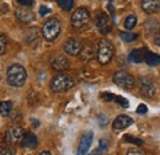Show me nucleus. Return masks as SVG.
<instances>
[{
	"label": "nucleus",
	"instance_id": "29",
	"mask_svg": "<svg viewBox=\"0 0 160 155\" xmlns=\"http://www.w3.org/2000/svg\"><path fill=\"white\" fill-rule=\"evenodd\" d=\"M101 97H102L105 101H112V100L116 98V96H115L113 94H111V92H102V94H101Z\"/></svg>",
	"mask_w": 160,
	"mask_h": 155
},
{
	"label": "nucleus",
	"instance_id": "14",
	"mask_svg": "<svg viewBox=\"0 0 160 155\" xmlns=\"http://www.w3.org/2000/svg\"><path fill=\"white\" fill-rule=\"evenodd\" d=\"M15 16H16V19L19 20L20 22H22V23H30V22H32V21L35 20V14H33L31 10L23 9V8L16 9Z\"/></svg>",
	"mask_w": 160,
	"mask_h": 155
},
{
	"label": "nucleus",
	"instance_id": "31",
	"mask_svg": "<svg viewBox=\"0 0 160 155\" xmlns=\"http://www.w3.org/2000/svg\"><path fill=\"white\" fill-rule=\"evenodd\" d=\"M49 12H51V9H49V8H47V6H41L40 8L41 16H46V15L49 14Z\"/></svg>",
	"mask_w": 160,
	"mask_h": 155
},
{
	"label": "nucleus",
	"instance_id": "16",
	"mask_svg": "<svg viewBox=\"0 0 160 155\" xmlns=\"http://www.w3.org/2000/svg\"><path fill=\"white\" fill-rule=\"evenodd\" d=\"M38 145V140H37V137L35 136L33 133L31 132H27L25 133V136L21 140V147L22 148H26V149H35L37 148Z\"/></svg>",
	"mask_w": 160,
	"mask_h": 155
},
{
	"label": "nucleus",
	"instance_id": "18",
	"mask_svg": "<svg viewBox=\"0 0 160 155\" xmlns=\"http://www.w3.org/2000/svg\"><path fill=\"white\" fill-rule=\"evenodd\" d=\"M79 56H80V58H81V60H90V59L95 56L94 47H92L91 44H85V46H82Z\"/></svg>",
	"mask_w": 160,
	"mask_h": 155
},
{
	"label": "nucleus",
	"instance_id": "20",
	"mask_svg": "<svg viewBox=\"0 0 160 155\" xmlns=\"http://www.w3.org/2000/svg\"><path fill=\"white\" fill-rule=\"evenodd\" d=\"M145 63L148 65H152V67H155V65H159L160 64V56L155 54V53H152V52H148L147 56H145Z\"/></svg>",
	"mask_w": 160,
	"mask_h": 155
},
{
	"label": "nucleus",
	"instance_id": "9",
	"mask_svg": "<svg viewBox=\"0 0 160 155\" xmlns=\"http://www.w3.org/2000/svg\"><path fill=\"white\" fill-rule=\"evenodd\" d=\"M64 52L69 56H79L82 48V44L80 43V41H78L77 38H69L65 43H64Z\"/></svg>",
	"mask_w": 160,
	"mask_h": 155
},
{
	"label": "nucleus",
	"instance_id": "24",
	"mask_svg": "<svg viewBox=\"0 0 160 155\" xmlns=\"http://www.w3.org/2000/svg\"><path fill=\"white\" fill-rule=\"evenodd\" d=\"M57 2H58V5L60 8L63 10H65V11L72 10V8L74 5V0H57Z\"/></svg>",
	"mask_w": 160,
	"mask_h": 155
},
{
	"label": "nucleus",
	"instance_id": "36",
	"mask_svg": "<svg viewBox=\"0 0 160 155\" xmlns=\"http://www.w3.org/2000/svg\"><path fill=\"white\" fill-rule=\"evenodd\" d=\"M40 155H51V153H49V152H47V150H44V152H41Z\"/></svg>",
	"mask_w": 160,
	"mask_h": 155
},
{
	"label": "nucleus",
	"instance_id": "35",
	"mask_svg": "<svg viewBox=\"0 0 160 155\" xmlns=\"http://www.w3.org/2000/svg\"><path fill=\"white\" fill-rule=\"evenodd\" d=\"M155 43H157V46L160 47V31L157 33V36H155Z\"/></svg>",
	"mask_w": 160,
	"mask_h": 155
},
{
	"label": "nucleus",
	"instance_id": "26",
	"mask_svg": "<svg viewBox=\"0 0 160 155\" xmlns=\"http://www.w3.org/2000/svg\"><path fill=\"white\" fill-rule=\"evenodd\" d=\"M124 139H126L127 142H129V143L136 144V145H142V144H143V142H142L140 139H138V138H134V137L126 136V137H124Z\"/></svg>",
	"mask_w": 160,
	"mask_h": 155
},
{
	"label": "nucleus",
	"instance_id": "32",
	"mask_svg": "<svg viewBox=\"0 0 160 155\" xmlns=\"http://www.w3.org/2000/svg\"><path fill=\"white\" fill-rule=\"evenodd\" d=\"M127 155H144V153L139 149H129L127 152Z\"/></svg>",
	"mask_w": 160,
	"mask_h": 155
},
{
	"label": "nucleus",
	"instance_id": "7",
	"mask_svg": "<svg viewBox=\"0 0 160 155\" xmlns=\"http://www.w3.org/2000/svg\"><path fill=\"white\" fill-rule=\"evenodd\" d=\"M95 25H96L98 30L100 31V33H102V35L110 33L111 27H112V23H111V20L108 18V15L103 11L98 12V15L95 18Z\"/></svg>",
	"mask_w": 160,
	"mask_h": 155
},
{
	"label": "nucleus",
	"instance_id": "27",
	"mask_svg": "<svg viewBox=\"0 0 160 155\" xmlns=\"http://www.w3.org/2000/svg\"><path fill=\"white\" fill-rule=\"evenodd\" d=\"M115 101L118 103V105H121L122 107H128V101H127V98H124V97L122 96H116V98H115Z\"/></svg>",
	"mask_w": 160,
	"mask_h": 155
},
{
	"label": "nucleus",
	"instance_id": "34",
	"mask_svg": "<svg viewBox=\"0 0 160 155\" xmlns=\"http://www.w3.org/2000/svg\"><path fill=\"white\" fill-rule=\"evenodd\" d=\"M99 118H100V124H101V126H106V124L108 123V121H107V118H106V117L100 116Z\"/></svg>",
	"mask_w": 160,
	"mask_h": 155
},
{
	"label": "nucleus",
	"instance_id": "25",
	"mask_svg": "<svg viewBox=\"0 0 160 155\" xmlns=\"http://www.w3.org/2000/svg\"><path fill=\"white\" fill-rule=\"evenodd\" d=\"M0 155H16V152L11 147H2L0 148Z\"/></svg>",
	"mask_w": 160,
	"mask_h": 155
},
{
	"label": "nucleus",
	"instance_id": "8",
	"mask_svg": "<svg viewBox=\"0 0 160 155\" xmlns=\"http://www.w3.org/2000/svg\"><path fill=\"white\" fill-rule=\"evenodd\" d=\"M23 136H25L23 129L21 127H19V126H16V127H12V128L6 131L4 140L6 143H9V144H16V143H19V142L22 140Z\"/></svg>",
	"mask_w": 160,
	"mask_h": 155
},
{
	"label": "nucleus",
	"instance_id": "2",
	"mask_svg": "<svg viewBox=\"0 0 160 155\" xmlns=\"http://www.w3.org/2000/svg\"><path fill=\"white\" fill-rule=\"evenodd\" d=\"M74 86L73 78L67 74H58L51 80V89L54 92H63Z\"/></svg>",
	"mask_w": 160,
	"mask_h": 155
},
{
	"label": "nucleus",
	"instance_id": "10",
	"mask_svg": "<svg viewBox=\"0 0 160 155\" xmlns=\"http://www.w3.org/2000/svg\"><path fill=\"white\" fill-rule=\"evenodd\" d=\"M92 139H94V133L91 131L86 132L84 136L81 137L79 143V147H78V153L77 155H85L88 153V150L90 149L91 144H92Z\"/></svg>",
	"mask_w": 160,
	"mask_h": 155
},
{
	"label": "nucleus",
	"instance_id": "17",
	"mask_svg": "<svg viewBox=\"0 0 160 155\" xmlns=\"http://www.w3.org/2000/svg\"><path fill=\"white\" fill-rule=\"evenodd\" d=\"M147 49L144 48H139V49H133L129 54V60L133 63H142L143 60H145V56H147Z\"/></svg>",
	"mask_w": 160,
	"mask_h": 155
},
{
	"label": "nucleus",
	"instance_id": "23",
	"mask_svg": "<svg viewBox=\"0 0 160 155\" xmlns=\"http://www.w3.org/2000/svg\"><path fill=\"white\" fill-rule=\"evenodd\" d=\"M120 37L124 42H133V41H136L138 38V35L137 33H132V32H121Z\"/></svg>",
	"mask_w": 160,
	"mask_h": 155
},
{
	"label": "nucleus",
	"instance_id": "30",
	"mask_svg": "<svg viewBox=\"0 0 160 155\" xmlns=\"http://www.w3.org/2000/svg\"><path fill=\"white\" fill-rule=\"evenodd\" d=\"M147 111H148V107H147L145 105H139L138 108H137V113H139V115L147 113Z\"/></svg>",
	"mask_w": 160,
	"mask_h": 155
},
{
	"label": "nucleus",
	"instance_id": "22",
	"mask_svg": "<svg viewBox=\"0 0 160 155\" xmlns=\"http://www.w3.org/2000/svg\"><path fill=\"white\" fill-rule=\"evenodd\" d=\"M136 25H137V18H136V16L129 15V16L126 18V20H124V27H126L127 30H132V28H134Z\"/></svg>",
	"mask_w": 160,
	"mask_h": 155
},
{
	"label": "nucleus",
	"instance_id": "13",
	"mask_svg": "<svg viewBox=\"0 0 160 155\" xmlns=\"http://www.w3.org/2000/svg\"><path fill=\"white\" fill-rule=\"evenodd\" d=\"M51 67L57 72H65L69 68V62L64 56L58 54L51 59Z\"/></svg>",
	"mask_w": 160,
	"mask_h": 155
},
{
	"label": "nucleus",
	"instance_id": "4",
	"mask_svg": "<svg viewBox=\"0 0 160 155\" xmlns=\"http://www.w3.org/2000/svg\"><path fill=\"white\" fill-rule=\"evenodd\" d=\"M113 46L107 41V39H102L99 43L98 47V59L100 62V64H107L110 63V60L113 57Z\"/></svg>",
	"mask_w": 160,
	"mask_h": 155
},
{
	"label": "nucleus",
	"instance_id": "5",
	"mask_svg": "<svg viewBox=\"0 0 160 155\" xmlns=\"http://www.w3.org/2000/svg\"><path fill=\"white\" fill-rule=\"evenodd\" d=\"M90 21V14L86 8H79L74 11L73 16H72V26L74 28H84L88 26Z\"/></svg>",
	"mask_w": 160,
	"mask_h": 155
},
{
	"label": "nucleus",
	"instance_id": "15",
	"mask_svg": "<svg viewBox=\"0 0 160 155\" xmlns=\"http://www.w3.org/2000/svg\"><path fill=\"white\" fill-rule=\"evenodd\" d=\"M142 9L145 14H155L160 11V0H142Z\"/></svg>",
	"mask_w": 160,
	"mask_h": 155
},
{
	"label": "nucleus",
	"instance_id": "33",
	"mask_svg": "<svg viewBox=\"0 0 160 155\" xmlns=\"http://www.w3.org/2000/svg\"><path fill=\"white\" fill-rule=\"evenodd\" d=\"M22 6H31L33 4V0H16Z\"/></svg>",
	"mask_w": 160,
	"mask_h": 155
},
{
	"label": "nucleus",
	"instance_id": "11",
	"mask_svg": "<svg viewBox=\"0 0 160 155\" xmlns=\"http://www.w3.org/2000/svg\"><path fill=\"white\" fill-rule=\"evenodd\" d=\"M142 94L145 97H153L155 95V85L150 78H142L139 82Z\"/></svg>",
	"mask_w": 160,
	"mask_h": 155
},
{
	"label": "nucleus",
	"instance_id": "21",
	"mask_svg": "<svg viewBox=\"0 0 160 155\" xmlns=\"http://www.w3.org/2000/svg\"><path fill=\"white\" fill-rule=\"evenodd\" d=\"M106 150H107V142L105 140V139H101L100 143H99V147L94 150V155H102L106 153Z\"/></svg>",
	"mask_w": 160,
	"mask_h": 155
},
{
	"label": "nucleus",
	"instance_id": "1",
	"mask_svg": "<svg viewBox=\"0 0 160 155\" xmlns=\"http://www.w3.org/2000/svg\"><path fill=\"white\" fill-rule=\"evenodd\" d=\"M26 79H27V73H26V69L22 65L14 64V65L8 68L6 81H8L9 85L15 86V88H20L26 82Z\"/></svg>",
	"mask_w": 160,
	"mask_h": 155
},
{
	"label": "nucleus",
	"instance_id": "37",
	"mask_svg": "<svg viewBox=\"0 0 160 155\" xmlns=\"http://www.w3.org/2000/svg\"><path fill=\"white\" fill-rule=\"evenodd\" d=\"M0 78H1V77H0Z\"/></svg>",
	"mask_w": 160,
	"mask_h": 155
},
{
	"label": "nucleus",
	"instance_id": "19",
	"mask_svg": "<svg viewBox=\"0 0 160 155\" xmlns=\"http://www.w3.org/2000/svg\"><path fill=\"white\" fill-rule=\"evenodd\" d=\"M12 111V102L11 101H1L0 102V115L9 116Z\"/></svg>",
	"mask_w": 160,
	"mask_h": 155
},
{
	"label": "nucleus",
	"instance_id": "6",
	"mask_svg": "<svg viewBox=\"0 0 160 155\" xmlns=\"http://www.w3.org/2000/svg\"><path fill=\"white\" fill-rule=\"evenodd\" d=\"M113 81H115V84H117L118 86L123 88V89H132L136 82L134 78L129 73H127L126 70H118L117 73H115Z\"/></svg>",
	"mask_w": 160,
	"mask_h": 155
},
{
	"label": "nucleus",
	"instance_id": "3",
	"mask_svg": "<svg viewBox=\"0 0 160 155\" xmlns=\"http://www.w3.org/2000/svg\"><path fill=\"white\" fill-rule=\"evenodd\" d=\"M60 33V22L58 19L47 20L42 27V35L46 41L53 42Z\"/></svg>",
	"mask_w": 160,
	"mask_h": 155
},
{
	"label": "nucleus",
	"instance_id": "12",
	"mask_svg": "<svg viewBox=\"0 0 160 155\" xmlns=\"http://www.w3.org/2000/svg\"><path fill=\"white\" fill-rule=\"evenodd\" d=\"M131 124H133V119L131 117L126 116V115H120L116 117V119L112 123V128L116 132H120L122 129H126L127 127H129Z\"/></svg>",
	"mask_w": 160,
	"mask_h": 155
},
{
	"label": "nucleus",
	"instance_id": "28",
	"mask_svg": "<svg viewBox=\"0 0 160 155\" xmlns=\"http://www.w3.org/2000/svg\"><path fill=\"white\" fill-rule=\"evenodd\" d=\"M6 44H8V41L4 36L0 35V54H2L6 49Z\"/></svg>",
	"mask_w": 160,
	"mask_h": 155
}]
</instances>
